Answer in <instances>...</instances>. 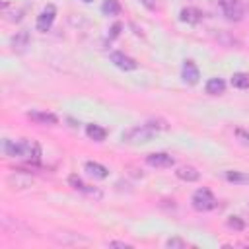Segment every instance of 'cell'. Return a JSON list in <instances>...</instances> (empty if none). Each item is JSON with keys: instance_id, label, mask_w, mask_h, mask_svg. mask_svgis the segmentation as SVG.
<instances>
[{"instance_id": "13", "label": "cell", "mask_w": 249, "mask_h": 249, "mask_svg": "<svg viewBox=\"0 0 249 249\" xmlns=\"http://www.w3.org/2000/svg\"><path fill=\"white\" fill-rule=\"evenodd\" d=\"M8 183L12 185V189H25V187H29L33 183V179L29 175H25L23 171H16V173H12L8 177Z\"/></svg>"}, {"instance_id": "11", "label": "cell", "mask_w": 249, "mask_h": 249, "mask_svg": "<svg viewBox=\"0 0 249 249\" xmlns=\"http://www.w3.org/2000/svg\"><path fill=\"white\" fill-rule=\"evenodd\" d=\"M179 19H181V21H185V23L196 25V23H200V21H202V12H200L198 8H195V6H187V8H183V10H181Z\"/></svg>"}, {"instance_id": "17", "label": "cell", "mask_w": 249, "mask_h": 249, "mask_svg": "<svg viewBox=\"0 0 249 249\" xmlns=\"http://www.w3.org/2000/svg\"><path fill=\"white\" fill-rule=\"evenodd\" d=\"M230 82L237 89H249V72H235Z\"/></svg>"}, {"instance_id": "15", "label": "cell", "mask_w": 249, "mask_h": 249, "mask_svg": "<svg viewBox=\"0 0 249 249\" xmlns=\"http://www.w3.org/2000/svg\"><path fill=\"white\" fill-rule=\"evenodd\" d=\"M204 89H206V93H210V95H222V93L226 91V82H224L222 78H210V80L206 82Z\"/></svg>"}, {"instance_id": "23", "label": "cell", "mask_w": 249, "mask_h": 249, "mask_svg": "<svg viewBox=\"0 0 249 249\" xmlns=\"http://www.w3.org/2000/svg\"><path fill=\"white\" fill-rule=\"evenodd\" d=\"M165 245L171 247V249H173V247H181V249H183V247H187V241H183L181 237H171V239L165 241Z\"/></svg>"}, {"instance_id": "6", "label": "cell", "mask_w": 249, "mask_h": 249, "mask_svg": "<svg viewBox=\"0 0 249 249\" xmlns=\"http://www.w3.org/2000/svg\"><path fill=\"white\" fill-rule=\"evenodd\" d=\"M146 163L150 167H156V169H167V167H171L175 163V160L165 152H154V154L146 156Z\"/></svg>"}, {"instance_id": "3", "label": "cell", "mask_w": 249, "mask_h": 249, "mask_svg": "<svg viewBox=\"0 0 249 249\" xmlns=\"http://www.w3.org/2000/svg\"><path fill=\"white\" fill-rule=\"evenodd\" d=\"M191 204H193V208L198 210V212H208V210H214V208H216L218 200H216V196L212 195L210 189L200 187V189L195 191V195H193V198H191Z\"/></svg>"}, {"instance_id": "21", "label": "cell", "mask_w": 249, "mask_h": 249, "mask_svg": "<svg viewBox=\"0 0 249 249\" xmlns=\"http://www.w3.org/2000/svg\"><path fill=\"white\" fill-rule=\"evenodd\" d=\"M226 226H228L230 230H233V231H243V230H245V222H243V218H239V216H230V218L226 220Z\"/></svg>"}, {"instance_id": "14", "label": "cell", "mask_w": 249, "mask_h": 249, "mask_svg": "<svg viewBox=\"0 0 249 249\" xmlns=\"http://www.w3.org/2000/svg\"><path fill=\"white\" fill-rule=\"evenodd\" d=\"M86 171L91 175V177H95V179H105L107 175H109V169L105 167V165H101V163H97V161H86Z\"/></svg>"}, {"instance_id": "2", "label": "cell", "mask_w": 249, "mask_h": 249, "mask_svg": "<svg viewBox=\"0 0 249 249\" xmlns=\"http://www.w3.org/2000/svg\"><path fill=\"white\" fill-rule=\"evenodd\" d=\"M156 128L154 124L148 121L144 124H138V126H132L128 128L126 132H123V142H128V144H146L150 142L154 136H156Z\"/></svg>"}, {"instance_id": "12", "label": "cell", "mask_w": 249, "mask_h": 249, "mask_svg": "<svg viewBox=\"0 0 249 249\" xmlns=\"http://www.w3.org/2000/svg\"><path fill=\"white\" fill-rule=\"evenodd\" d=\"M175 177L181 179V181H185V183H195V181H198L200 173H198L196 167H193V165H179V167L175 169Z\"/></svg>"}, {"instance_id": "16", "label": "cell", "mask_w": 249, "mask_h": 249, "mask_svg": "<svg viewBox=\"0 0 249 249\" xmlns=\"http://www.w3.org/2000/svg\"><path fill=\"white\" fill-rule=\"evenodd\" d=\"M86 134H88V138H91L93 142H103L105 136H107V130H105L103 126H99V124H88V126H86Z\"/></svg>"}, {"instance_id": "8", "label": "cell", "mask_w": 249, "mask_h": 249, "mask_svg": "<svg viewBox=\"0 0 249 249\" xmlns=\"http://www.w3.org/2000/svg\"><path fill=\"white\" fill-rule=\"evenodd\" d=\"M68 185L74 189V191H80V193H86L88 196H95V198H101V193L97 191V189H91L89 185H86L76 173H72L70 177H68Z\"/></svg>"}, {"instance_id": "26", "label": "cell", "mask_w": 249, "mask_h": 249, "mask_svg": "<svg viewBox=\"0 0 249 249\" xmlns=\"http://www.w3.org/2000/svg\"><path fill=\"white\" fill-rule=\"evenodd\" d=\"M142 4H146L150 10H156L158 8V2H152V0H142Z\"/></svg>"}, {"instance_id": "27", "label": "cell", "mask_w": 249, "mask_h": 249, "mask_svg": "<svg viewBox=\"0 0 249 249\" xmlns=\"http://www.w3.org/2000/svg\"><path fill=\"white\" fill-rule=\"evenodd\" d=\"M82 2H86V4H88V2H91V0H82Z\"/></svg>"}, {"instance_id": "9", "label": "cell", "mask_w": 249, "mask_h": 249, "mask_svg": "<svg viewBox=\"0 0 249 249\" xmlns=\"http://www.w3.org/2000/svg\"><path fill=\"white\" fill-rule=\"evenodd\" d=\"M27 117H29L33 123H37V124H49V126L58 124V117H56L54 113H47V111H29Z\"/></svg>"}, {"instance_id": "19", "label": "cell", "mask_w": 249, "mask_h": 249, "mask_svg": "<svg viewBox=\"0 0 249 249\" xmlns=\"http://www.w3.org/2000/svg\"><path fill=\"white\" fill-rule=\"evenodd\" d=\"M12 45H14V49L16 51H25V47L29 45V35H27V31H19L14 39H12Z\"/></svg>"}, {"instance_id": "10", "label": "cell", "mask_w": 249, "mask_h": 249, "mask_svg": "<svg viewBox=\"0 0 249 249\" xmlns=\"http://www.w3.org/2000/svg\"><path fill=\"white\" fill-rule=\"evenodd\" d=\"M181 76H183V80H185L187 84L195 86V84L198 82V78H200L198 66H196L193 60H185V62H183V72H181Z\"/></svg>"}, {"instance_id": "24", "label": "cell", "mask_w": 249, "mask_h": 249, "mask_svg": "<svg viewBox=\"0 0 249 249\" xmlns=\"http://www.w3.org/2000/svg\"><path fill=\"white\" fill-rule=\"evenodd\" d=\"M107 245H109V247H123V249H130V247H132V245L126 243V241H109Z\"/></svg>"}, {"instance_id": "18", "label": "cell", "mask_w": 249, "mask_h": 249, "mask_svg": "<svg viewBox=\"0 0 249 249\" xmlns=\"http://www.w3.org/2000/svg\"><path fill=\"white\" fill-rule=\"evenodd\" d=\"M224 177H226V181H230V183H235V185H247L249 183V175L247 173H241V171H226L224 173Z\"/></svg>"}, {"instance_id": "1", "label": "cell", "mask_w": 249, "mask_h": 249, "mask_svg": "<svg viewBox=\"0 0 249 249\" xmlns=\"http://www.w3.org/2000/svg\"><path fill=\"white\" fill-rule=\"evenodd\" d=\"M4 154L10 158L23 160L27 163H37L41 158V146L37 140L21 138V140H4Z\"/></svg>"}, {"instance_id": "20", "label": "cell", "mask_w": 249, "mask_h": 249, "mask_svg": "<svg viewBox=\"0 0 249 249\" xmlns=\"http://www.w3.org/2000/svg\"><path fill=\"white\" fill-rule=\"evenodd\" d=\"M101 12H103L105 16H117V14L121 12V4H119V0H103V4H101Z\"/></svg>"}, {"instance_id": "25", "label": "cell", "mask_w": 249, "mask_h": 249, "mask_svg": "<svg viewBox=\"0 0 249 249\" xmlns=\"http://www.w3.org/2000/svg\"><path fill=\"white\" fill-rule=\"evenodd\" d=\"M121 29H123V25H121V23H115V25L111 27V35H109V39H115V37L119 35Z\"/></svg>"}, {"instance_id": "4", "label": "cell", "mask_w": 249, "mask_h": 249, "mask_svg": "<svg viewBox=\"0 0 249 249\" xmlns=\"http://www.w3.org/2000/svg\"><path fill=\"white\" fill-rule=\"evenodd\" d=\"M222 14L230 21H241L243 19V6L239 0H218Z\"/></svg>"}, {"instance_id": "5", "label": "cell", "mask_w": 249, "mask_h": 249, "mask_svg": "<svg viewBox=\"0 0 249 249\" xmlns=\"http://www.w3.org/2000/svg\"><path fill=\"white\" fill-rule=\"evenodd\" d=\"M54 18H56V8H54L53 4H47V6L43 8V12L37 16V21H35L37 31H43V33L49 31V29L53 27Z\"/></svg>"}, {"instance_id": "22", "label": "cell", "mask_w": 249, "mask_h": 249, "mask_svg": "<svg viewBox=\"0 0 249 249\" xmlns=\"http://www.w3.org/2000/svg\"><path fill=\"white\" fill-rule=\"evenodd\" d=\"M233 134H235V138H237L243 146H249V130H245V128H241V126H235V128H233Z\"/></svg>"}, {"instance_id": "7", "label": "cell", "mask_w": 249, "mask_h": 249, "mask_svg": "<svg viewBox=\"0 0 249 249\" xmlns=\"http://www.w3.org/2000/svg\"><path fill=\"white\" fill-rule=\"evenodd\" d=\"M111 62H113L117 68L124 70V72H130V70H136V68H138V62H136L132 56H128V54H124V53H121V51L111 53Z\"/></svg>"}]
</instances>
